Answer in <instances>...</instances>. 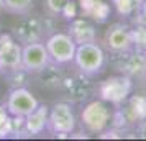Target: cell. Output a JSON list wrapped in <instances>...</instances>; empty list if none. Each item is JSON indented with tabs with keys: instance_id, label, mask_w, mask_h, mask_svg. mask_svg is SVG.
I'll return each instance as SVG.
<instances>
[{
	"instance_id": "obj_1",
	"label": "cell",
	"mask_w": 146,
	"mask_h": 141,
	"mask_svg": "<svg viewBox=\"0 0 146 141\" xmlns=\"http://www.w3.org/2000/svg\"><path fill=\"white\" fill-rule=\"evenodd\" d=\"M72 62L84 75H95L105 64V53L97 44V41L77 44Z\"/></svg>"
},
{
	"instance_id": "obj_2",
	"label": "cell",
	"mask_w": 146,
	"mask_h": 141,
	"mask_svg": "<svg viewBox=\"0 0 146 141\" xmlns=\"http://www.w3.org/2000/svg\"><path fill=\"white\" fill-rule=\"evenodd\" d=\"M112 113L107 107L105 100H94L82 108L80 125L89 133H104L110 123Z\"/></svg>"
},
{
	"instance_id": "obj_3",
	"label": "cell",
	"mask_w": 146,
	"mask_h": 141,
	"mask_svg": "<svg viewBox=\"0 0 146 141\" xmlns=\"http://www.w3.org/2000/svg\"><path fill=\"white\" fill-rule=\"evenodd\" d=\"M48 54L54 64H67L74 61L76 54V41L71 38L69 33H54L46 40Z\"/></svg>"
},
{
	"instance_id": "obj_4",
	"label": "cell",
	"mask_w": 146,
	"mask_h": 141,
	"mask_svg": "<svg viewBox=\"0 0 146 141\" xmlns=\"http://www.w3.org/2000/svg\"><path fill=\"white\" fill-rule=\"evenodd\" d=\"M131 79L130 75H113L104 81L99 87V94L102 100L110 102L113 105H121L131 94Z\"/></svg>"
},
{
	"instance_id": "obj_5",
	"label": "cell",
	"mask_w": 146,
	"mask_h": 141,
	"mask_svg": "<svg viewBox=\"0 0 146 141\" xmlns=\"http://www.w3.org/2000/svg\"><path fill=\"white\" fill-rule=\"evenodd\" d=\"M76 115L72 107L66 102L54 103L48 115V128L56 134H71L76 130Z\"/></svg>"
},
{
	"instance_id": "obj_6",
	"label": "cell",
	"mask_w": 146,
	"mask_h": 141,
	"mask_svg": "<svg viewBox=\"0 0 146 141\" xmlns=\"http://www.w3.org/2000/svg\"><path fill=\"white\" fill-rule=\"evenodd\" d=\"M49 62H51V58L48 54L46 44H43L41 41L23 44V49H21V69L23 71L40 72L46 69Z\"/></svg>"
},
{
	"instance_id": "obj_7",
	"label": "cell",
	"mask_w": 146,
	"mask_h": 141,
	"mask_svg": "<svg viewBox=\"0 0 146 141\" xmlns=\"http://www.w3.org/2000/svg\"><path fill=\"white\" fill-rule=\"evenodd\" d=\"M40 103L28 89L25 87H17L13 89L7 99L5 108L12 117H27L33 112Z\"/></svg>"
},
{
	"instance_id": "obj_8",
	"label": "cell",
	"mask_w": 146,
	"mask_h": 141,
	"mask_svg": "<svg viewBox=\"0 0 146 141\" xmlns=\"http://www.w3.org/2000/svg\"><path fill=\"white\" fill-rule=\"evenodd\" d=\"M104 43L108 51L112 53H125L133 49L131 30L123 23H113L108 26L104 36Z\"/></svg>"
},
{
	"instance_id": "obj_9",
	"label": "cell",
	"mask_w": 146,
	"mask_h": 141,
	"mask_svg": "<svg viewBox=\"0 0 146 141\" xmlns=\"http://www.w3.org/2000/svg\"><path fill=\"white\" fill-rule=\"evenodd\" d=\"M21 49L23 44H20L12 34L0 36V64L5 69L12 71H23L21 69Z\"/></svg>"
},
{
	"instance_id": "obj_10",
	"label": "cell",
	"mask_w": 146,
	"mask_h": 141,
	"mask_svg": "<svg viewBox=\"0 0 146 141\" xmlns=\"http://www.w3.org/2000/svg\"><path fill=\"white\" fill-rule=\"evenodd\" d=\"M43 36V23L35 17H23L13 30V38L20 44H28L40 41Z\"/></svg>"
},
{
	"instance_id": "obj_11",
	"label": "cell",
	"mask_w": 146,
	"mask_h": 141,
	"mask_svg": "<svg viewBox=\"0 0 146 141\" xmlns=\"http://www.w3.org/2000/svg\"><path fill=\"white\" fill-rule=\"evenodd\" d=\"M69 34L76 41V44H84V43H94L97 41L95 28L86 18H74L69 25Z\"/></svg>"
},
{
	"instance_id": "obj_12",
	"label": "cell",
	"mask_w": 146,
	"mask_h": 141,
	"mask_svg": "<svg viewBox=\"0 0 146 141\" xmlns=\"http://www.w3.org/2000/svg\"><path fill=\"white\" fill-rule=\"evenodd\" d=\"M48 115L49 108L46 105H38L31 113L25 117V131L31 136L41 134L48 128Z\"/></svg>"
},
{
	"instance_id": "obj_13",
	"label": "cell",
	"mask_w": 146,
	"mask_h": 141,
	"mask_svg": "<svg viewBox=\"0 0 146 141\" xmlns=\"http://www.w3.org/2000/svg\"><path fill=\"white\" fill-rule=\"evenodd\" d=\"M143 0H112V5L115 12L120 17H133V15L139 12Z\"/></svg>"
},
{
	"instance_id": "obj_14",
	"label": "cell",
	"mask_w": 146,
	"mask_h": 141,
	"mask_svg": "<svg viewBox=\"0 0 146 141\" xmlns=\"http://www.w3.org/2000/svg\"><path fill=\"white\" fill-rule=\"evenodd\" d=\"M33 8V0H3V10L13 15H28Z\"/></svg>"
},
{
	"instance_id": "obj_15",
	"label": "cell",
	"mask_w": 146,
	"mask_h": 141,
	"mask_svg": "<svg viewBox=\"0 0 146 141\" xmlns=\"http://www.w3.org/2000/svg\"><path fill=\"white\" fill-rule=\"evenodd\" d=\"M133 36V48H136L141 53H146V25L143 23L141 26H136L131 30Z\"/></svg>"
},
{
	"instance_id": "obj_16",
	"label": "cell",
	"mask_w": 146,
	"mask_h": 141,
	"mask_svg": "<svg viewBox=\"0 0 146 141\" xmlns=\"http://www.w3.org/2000/svg\"><path fill=\"white\" fill-rule=\"evenodd\" d=\"M8 134H12V118L7 108L0 105V138H5Z\"/></svg>"
},
{
	"instance_id": "obj_17",
	"label": "cell",
	"mask_w": 146,
	"mask_h": 141,
	"mask_svg": "<svg viewBox=\"0 0 146 141\" xmlns=\"http://www.w3.org/2000/svg\"><path fill=\"white\" fill-rule=\"evenodd\" d=\"M71 0H46V8L53 15H62Z\"/></svg>"
},
{
	"instance_id": "obj_18",
	"label": "cell",
	"mask_w": 146,
	"mask_h": 141,
	"mask_svg": "<svg viewBox=\"0 0 146 141\" xmlns=\"http://www.w3.org/2000/svg\"><path fill=\"white\" fill-rule=\"evenodd\" d=\"M138 136L146 140V118L139 120V125H138Z\"/></svg>"
},
{
	"instance_id": "obj_19",
	"label": "cell",
	"mask_w": 146,
	"mask_h": 141,
	"mask_svg": "<svg viewBox=\"0 0 146 141\" xmlns=\"http://www.w3.org/2000/svg\"><path fill=\"white\" fill-rule=\"evenodd\" d=\"M139 12H141V23H145V25H146V0H143Z\"/></svg>"
},
{
	"instance_id": "obj_20",
	"label": "cell",
	"mask_w": 146,
	"mask_h": 141,
	"mask_svg": "<svg viewBox=\"0 0 146 141\" xmlns=\"http://www.w3.org/2000/svg\"><path fill=\"white\" fill-rule=\"evenodd\" d=\"M0 10H3V0H0Z\"/></svg>"
},
{
	"instance_id": "obj_21",
	"label": "cell",
	"mask_w": 146,
	"mask_h": 141,
	"mask_svg": "<svg viewBox=\"0 0 146 141\" xmlns=\"http://www.w3.org/2000/svg\"><path fill=\"white\" fill-rule=\"evenodd\" d=\"M145 54H146V53H145Z\"/></svg>"
}]
</instances>
